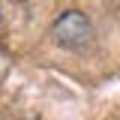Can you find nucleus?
<instances>
[{"mask_svg": "<svg viewBox=\"0 0 120 120\" xmlns=\"http://www.w3.org/2000/svg\"><path fill=\"white\" fill-rule=\"evenodd\" d=\"M15 3H24V0H15Z\"/></svg>", "mask_w": 120, "mask_h": 120, "instance_id": "nucleus-2", "label": "nucleus"}, {"mask_svg": "<svg viewBox=\"0 0 120 120\" xmlns=\"http://www.w3.org/2000/svg\"><path fill=\"white\" fill-rule=\"evenodd\" d=\"M51 36H54V42H57L60 48H66V51H84V48H90V42H93V24H90V18L84 12L69 9V12H63L57 21H54Z\"/></svg>", "mask_w": 120, "mask_h": 120, "instance_id": "nucleus-1", "label": "nucleus"}]
</instances>
